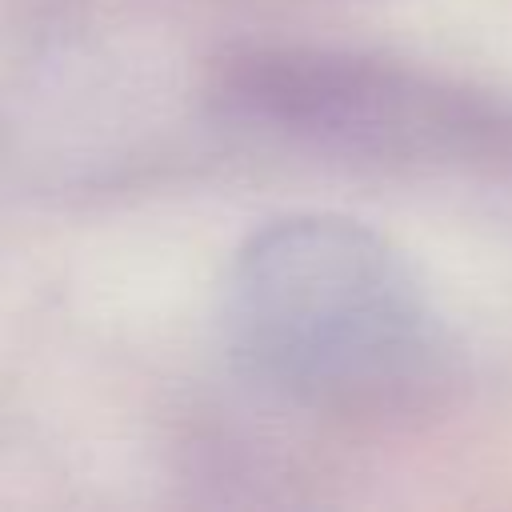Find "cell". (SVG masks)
<instances>
[{
    "mask_svg": "<svg viewBox=\"0 0 512 512\" xmlns=\"http://www.w3.org/2000/svg\"><path fill=\"white\" fill-rule=\"evenodd\" d=\"M224 340L256 384L324 412L396 400L432 352L404 260L360 220L324 212L272 220L236 248Z\"/></svg>",
    "mask_w": 512,
    "mask_h": 512,
    "instance_id": "obj_1",
    "label": "cell"
},
{
    "mask_svg": "<svg viewBox=\"0 0 512 512\" xmlns=\"http://www.w3.org/2000/svg\"><path fill=\"white\" fill-rule=\"evenodd\" d=\"M216 100L268 132L368 156H436L472 128L452 92L388 64L312 48L232 52L216 68Z\"/></svg>",
    "mask_w": 512,
    "mask_h": 512,
    "instance_id": "obj_2",
    "label": "cell"
}]
</instances>
